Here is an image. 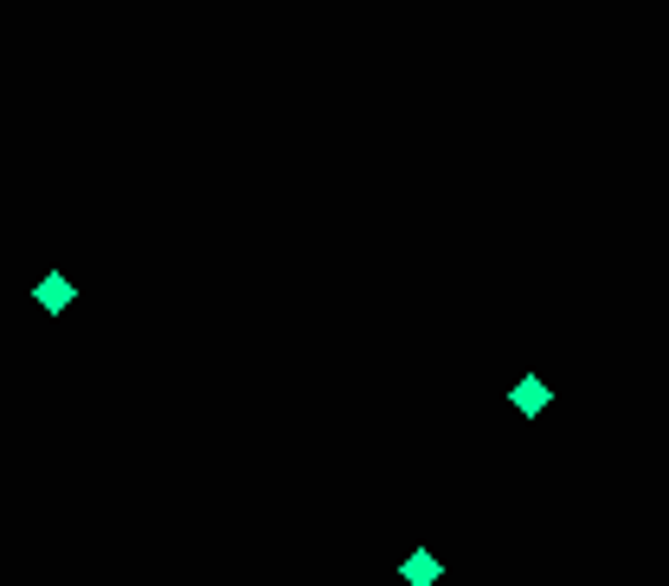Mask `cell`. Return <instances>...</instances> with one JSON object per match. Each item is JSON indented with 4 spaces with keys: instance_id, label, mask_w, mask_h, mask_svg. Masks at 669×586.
Wrapping results in <instances>:
<instances>
[{
    "instance_id": "obj_3",
    "label": "cell",
    "mask_w": 669,
    "mask_h": 586,
    "mask_svg": "<svg viewBox=\"0 0 669 586\" xmlns=\"http://www.w3.org/2000/svg\"><path fill=\"white\" fill-rule=\"evenodd\" d=\"M509 400H515V413H522V419H540V413H547V380H535V374H528V380H515V393H509Z\"/></svg>"
},
{
    "instance_id": "obj_1",
    "label": "cell",
    "mask_w": 669,
    "mask_h": 586,
    "mask_svg": "<svg viewBox=\"0 0 669 586\" xmlns=\"http://www.w3.org/2000/svg\"><path fill=\"white\" fill-rule=\"evenodd\" d=\"M33 296H39V309H52V316H59V309H71V303H77V284H71L65 271H46V278L33 284Z\"/></svg>"
},
{
    "instance_id": "obj_2",
    "label": "cell",
    "mask_w": 669,
    "mask_h": 586,
    "mask_svg": "<svg viewBox=\"0 0 669 586\" xmlns=\"http://www.w3.org/2000/svg\"><path fill=\"white\" fill-rule=\"evenodd\" d=\"M438 574H445V567H438V554H431V548H412V554H405V567H400L405 586H438Z\"/></svg>"
}]
</instances>
